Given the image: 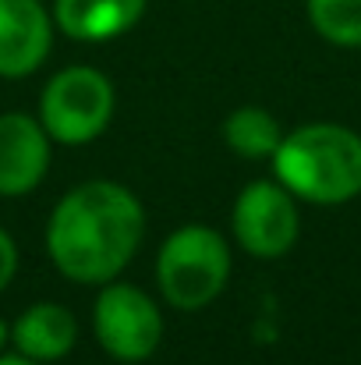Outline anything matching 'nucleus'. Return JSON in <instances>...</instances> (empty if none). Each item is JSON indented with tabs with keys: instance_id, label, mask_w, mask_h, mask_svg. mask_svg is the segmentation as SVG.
<instances>
[{
	"instance_id": "nucleus-1",
	"label": "nucleus",
	"mask_w": 361,
	"mask_h": 365,
	"mask_svg": "<svg viewBox=\"0 0 361 365\" xmlns=\"http://www.w3.org/2000/svg\"><path fill=\"white\" fill-rule=\"evenodd\" d=\"M145 235L142 202L117 181H89L68 192L46 227L53 266L75 284H110Z\"/></svg>"
},
{
	"instance_id": "nucleus-2",
	"label": "nucleus",
	"mask_w": 361,
	"mask_h": 365,
	"mask_svg": "<svg viewBox=\"0 0 361 365\" xmlns=\"http://www.w3.org/2000/svg\"><path fill=\"white\" fill-rule=\"evenodd\" d=\"M287 192L315 206H340L361 195V135L344 124H305L283 135L273 153Z\"/></svg>"
},
{
	"instance_id": "nucleus-3",
	"label": "nucleus",
	"mask_w": 361,
	"mask_h": 365,
	"mask_svg": "<svg viewBox=\"0 0 361 365\" xmlns=\"http://www.w3.org/2000/svg\"><path fill=\"white\" fill-rule=\"evenodd\" d=\"M231 277V248L213 227H181L174 231L156 259V280L163 298L181 309L195 312L220 298Z\"/></svg>"
},
{
	"instance_id": "nucleus-4",
	"label": "nucleus",
	"mask_w": 361,
	"mask_h": 365,
	"mask_svg": "<svg viewBox=\"0 0 361 365\" xmlns=\"http://www.w3.org/2000/svg\"><path fill=\"white\" fill-rule=\"evenodd\" d=\"M114 118V86L103 71L75 64L57 71L39 100V124L53 142L85 145L107 131Z\"/></svg>"
},
{
	"instance_id": "nucleus-5",
	"label": "nucleus",
	"mask_w": 361,
	"mask_h": 365,
	"mask_svg": "<svg viewBox=\"0 0 361 365\" xmlns=\"http://www.w3.org/2000/svg\"><path fill=\"white\" fill-rule=\"evenodd\" d=\"M96 341L117 362H145L163 341V316L156 302L131 287V284H107L93 309Z\"/></svg>"
},
{
	"instance_id": "nucleus-6",
	"label": "nucleus",
	"mask_w": 361,
	"mask_h": 365,
	"mask_svg": "<svg viewBox=\"0 0 361 365\" xmlns=\"http://www.w3.org/2000/svg\"><path fill=\"white\" fill-rule=\"evenodd\" d=\"M301 220L294 192L276 181H251L234 202V238L248 255L276 259L298 242Z\"/></svg>"
},
{
	"instance_id": "nucleus-7",
	"label": "nucleus",
	"mask_w": 361,
	"mask_h": 365,
	"mask_svg": "<svg viewBox=\"0 0 361 365\" xmlns=\"http://www.w3.org/2000/svg\"><path fill=\"white\" fill-rule=\"evenodd\" d=\"M53 43L50 14L39 0H0V78L32 75Z\"/></svg>"
},
{
	"instance_id": "nucleus-8",
	"label": "nucleus",
	"mask_w": 361,
	"mask_h": 365,
	"mask_svg": "<svg viewBox=\"0 0 361 365\" xmlns=\"http://www.w3.org/2000/svg\"><path fill=\"white\" fill-rule=\"evenodd\" d=\"M50 167V135L25 114L0 118V195H28Z\"/></svg>"
},
{
	"instance_id": "nucleus-9",
	"label": "nucleus",
	"mask_w": 361,
	"mask_h": 365,
	"mask_svg": "<svg viewBox=\"0 0 361 365\" xmlns=\"http://www.w3.org/2000/svg\"><path fill=\"white\" fill-rule=\"evenodd\" d=\"M11 341H14L18 355H25L32 362H57V359H64L75 348L78 323H75V316L64 305L36 302L11 327Z\"/></svg>"
},
{
	"instance_id": "nucleus-10",
	"label": "nucleus",
	"mask_w": 361,
	"mask_h": 365,
	"mask_svg": "<svg viewBox=\"0 0 361 365\" xmlns=\"http://www.w3.org/2000/svg\"><path fill=\"white\" fill-rule=\"evenodd\" d=\"M145 0H53V21L61 32L82 43L114 39L138 25Z\"/></svg>"
},
{
	"instance_id": "nucleus-11",
	"label": "nucleus",
	"mask_w": 361,
	"mask_h": 365,
	"mask_svg": "<svg viewBox=\"0 0 361 365\" xmlns=\"http://www.w3.org/2000/svg\"><path fill=\"white\" fill-rule=\"evenodd\" d=\"M224 138L244 160H269L283 142V128L262 107H238L224 124Z\"/></svg>"
},
{
	"instance_id": "nucleus-12",
	"label": "nucleus",
	"mask_w": 361,
	"mask_h": 365,
	"mask_svg": "<svg viewBox=\"0 0 361 365\" xmlns=\"http://www.w3.org/2000/svg\"><path fill=\"white\" fill-rule=\"evenodd\" d=\"M315 32L333 46H361V0H305Z\"/></svg>"
},
{
	"instance_id": "nucleus-13",
	"label": "nucleus",
	"mask_w": 361,
	"mask_h": 365,
	"mask_svg": "<svg viewBox=\"0 0 361 365\" xmlns=\"http://www.w3.org/2000/svg\"><path fill=\"white\" fill-rule=\"evenodd\" d=\"M14 269H18V248H14L7 231H0V291L11 284Z\"/></svg>"
},
{
	"instance_id": "nucleus-14",
	"label": "nucleus",
	"mask_w": 361,
	"mask_h": 365,
	"mask_svg": "<svg viewBox=\"0 0 361 365\" xmlns=\"http://www.w3.org/2000/svg\"><path fill=\"white\" fill-rule=\"evenodd\" d=\"M0 365H43V362H32L25 355H0Z\"/></svg>"
},
{
	"instance_id": "nucleus-15",
	"label": "nucleus",
	"mask_w": 361,
	"mask_h": 365,
	"mask_svg": "<svg viewBox=\"0 0 361 365\" xmlns=\"http://www.w3.org/2000/svg\"><path fill=\"white\" fill-rule=\"evenodd\" d=\"M4 341H7V327L0 323V348H4Z\"/></svg>"
}]
</instances>
